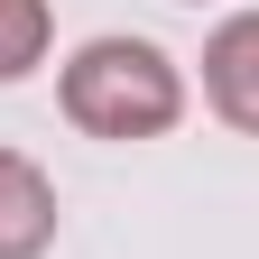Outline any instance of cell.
Returning <instances> with one entry per match:
<instances>
[{
	"mask_svg": "<svg viewBox=\"0 0 259 259\" xmlns=\"http://www.w3.org/2000/svg\"><path fill=\"white\" fill-rule=\"evenodd\" d=\"M204 102L259 139V10H232L204 37Z\"/></svg>",
	"mask_w": 259,
	"mask_h": 259,
	"instance_id": "cell-2",
	"label": "cell"
},
{
	"mask_svg": "<svg viewBox=\"0 0 259 259\" xmlns=\"http://www.w3.org/2000/svg\"><path fill=\"white\" fill-rule=\"evenodd\" d=\"M56 241V185L37 157L0 148V259H37Z\"/></svg>",
	"mask_w": 259,
	"mask_h": 259,
	"instance_id": "cell-3",
	"label": "cell"
},
{
	"mask_svg": "<svg viewBox=\"0 0 259 259\" xmlns=\"http://www.w3.org/2000/svg\"><path fill=\"white\" fill-rule=\"evenodd\" d=\"M47 47H56V10L47 0H0V83L37 74Z\"/></svg>",
	"mask_w": 259,
	"mask_h": 259,
	"instance_id": "cell-4",
	"label": "cell"
},
{
	"mask_svg": "<svg viewBox=\"0 0 259 259\" xmlns=\"http://www.w3.org/2000/svg\"><path fill=\"white\" fill-rule=\"evenodd\" d=\"M65 120L83 139H157L185 120V74L167 65V47L148 37H93L65 65Z\"/></svg>",
	"mask_w": 259,
	"mask_h": 259,
	"instance_id": "cell-1",
	"label": "cell"
}]
</instances>
